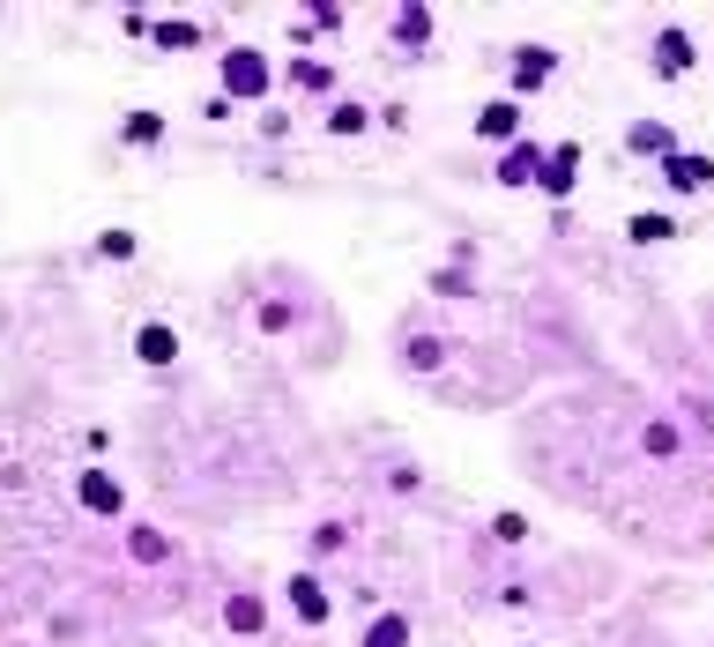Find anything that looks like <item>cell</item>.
Masks as SVG:
<instances>
[{
	"label": "cell",
	"mask_w": 714,
	"mask_h": 647,
	"mask_svg": "<svg viewBox=\"0 0 714 647\" xmlns=\"http://www.w3.org/2000/svg\"><path fill=\"white\" fill-rule=\"evenodd\" d=\"M223 97H268V61L253 53V45H239V53H223Z\"/></svg>",
	"instance_id": "1"
},
{
	"label": "cell",
	"mask_w": 714,
	"mask_h": 647,
	"mask_svg": "<svg viewBox=\"0 0 714 647\" xmlns=\"http://www.w3.org/2000/svg\"><path fill=\"white\" fill-rule=\"evenodd\" d=\"M75 498H83L90 514H120V506H127V492H120V476H112V469H83Z\"/></svg>",
	"instance_id": "2"
},
{
	"label": "cell",
	"mask_w": 714,
	"mask_h": 647,
	"mask_svg": "<svg viewBox=\"0 0 714 647\" xmlns=\"http://www.w3.org/2000/svg\"><path fill=\"white\" fill-rule=\"evenodd\" d=\"M543 164H551V156L536 150V142H514V150L498 156V186H536L543 179Z\"/></svg>",
	"instance_id": "3"
},
{
	"label": "cell",
	"mask_w": 714,
	"mask_h": 647,
	"mask_svg": "<svg viewBox=\"0 0 714 647\" xmlns=\"http://www.w3.org/2000/svg\"><path fill=\"white\" fill-rule=\"evenodd\" d=\"M476 134H484V142H514V134H521V97H492V105L476 112Z\"/></svg>",
	"instance_id": "4"
},
{
	"label": "cell",
	"mask_w": 714,
	"mask_h": 647,
	"mask_svg": "<svg viewBox=\"0 0 714 647\" xmlns=\"http://www.w3.org/2000/svg\"><path fill=\"white\" fill-rule=\"evenodd\" d=\"M551 53H543V45H521V53H514V97L521 90H543V83H551Z\"/></svg>",
	"instance_id": "5"
},
{
	"label": "cell",
	"mask_w": 714,
	"mask_h": 647,
	"mask_svg": "<svg viewBox=\"0 0 714 647\" xmlns=\"http://www.w3.org/2000/svg\"><path fill=\"white\" fill-rule=\"evenodd\" d=\"M134 358H142V365H172V358H179V336H172V328H164V320H150V328H142V336H134Z\"/></svg>",
	"instance_id": "6"
},
{
	"label": "cell",
	"mask_w": 714,
	"mask_h": 647,
	"mask_svg": "<svg viewBox=\"0 0 714 647\" xmlns=\"http://www.w3.org/2000/svg\"><path fill=\"white\" fill-rule=\"evenodd\" d=\"M625 150L662 156V164H670V156H678V142H670V127H662V120H633V127H625Z\"/></svg>",
	"instance_id": "7"
},
{
	"label": "cell",
	"mask_w": 714,
	"mask_h": 647,
	"mask_svg": "<svg viewBox=\"0 0 714 647\" xmlns=\"http://www.w3.org/2000/svg\"><path fill=\"white\" fill-rule=\"evenodd\" d=\"M283 595H290V611L306 617V625H328V588L312 581V573H298V581L283 588Z\"/></svg>",
	"instance_id": "8"
},
{
	"label": "cell",
	"mask_w": 714,
	"mask_h": 647,
	"mask_svg": "<svg viewBox=\"0 0 714 647\" xmlns=\"http://www.w3.org/2000/svg\"><path fill=\"white\" fill-rule=\"evenodd\" d=\"M662 179H670V186H678V194H700V186H714V164H707V156H670V164H662Z\"/></svg>",
	"instance_id": "9"
},
{
	"label": "cell",
	"mask_w": 714,
	"mask_h": 647,
	"mask_svg": "<svg viewBox=\"0 0 714 647\" xmlns=\"http://www.w3.org/2000/svg\"><path fill=\"white\" fill-rule=\"evenodd\" d=\"M573 164H581V150H573V142H559V150H551V164H543V194H551V201H565V194H573Z\"/></svg>",
	"instance_id": "10"
},
{
	"label": "cell",
	"mask_w": 714,
	"mask_h": 647,
	"mask_svg": "<svg viewBox=\"0 0 714 647\" xmlns=\"http://www.w3.org/2000/svg\"><path fill=\"white\" fill-rule=\"evenodd\" d=\"M655 67H662V75H684V67H692V37L662 31V37H655Z\"/></svg>",
	"instance_id": "11"
},
{
	"label": "cell",
	"mask_w": 714,
	"mask_h": 647,
	"mask_svg": "<svg viewBox=\"0 0 714 647\" xmlns=\"http://www.w3.org/2000/svg\"><path fill=\"white\" fill-rule=\"evenodd\" d=\"M625 239H633V246H655V239H678V223H670L662 209H640L633 223H625Z\"/></svg>",
	"instance_id": "12"
},
{
	"label": "cell",
	"mask_w": 714,
	"mask_h": 647,
	"mask_svg": "<svg viewBox=\"0 0 714 647\" xmlns=\"http://www.w3.org/2000/svg\"><path fill=\"white\" fill-rule=\"evenodd\" d=\"M358 647H409V617H403V611L373 617V625H365V640H358Z\"/></svg>",
	"instance_id": "13"
},
{
	"label": "cell",
	"mask_w": 714,
	"mask_h": 647,
	"mask_svg": "<svg viewBox=\"0 0 714 647\" xmlns=\"http://www.w3.org/2000/svg\"><path fill=\"white\" fill-rule=\"evenodd\" d=\"M261 595H231V603H223V625H231V633H261Z\"/></svg>",
	"instance_id": "14"
},
{
	"label": "cell",
	"mask_w": 714,
	"mask_h": 647,
	"mask_svg": "<svg viewBox=\"0 0 714 647\" xmlns=\"http://www.w3.org/2000/svg\"><path fill=\"white\" fill-rule=\"evenodd\" d=\"M127 551L142 558V566H156V558H172V536H156V528H134V536H127Z\"/></svg>",
	"instance_id": "15"
},
{
	"label": "cell",
	"mask_w": 714,
	"mask_h": 647,
	"mask_svg": "<svg viewBox=\"0 0 714 647\" xmlns=\"http://www.w3.org/2000/svg\"><path fill=\"white\" fill-rule=\"evenodd\" d=\"M395 37H403V45H425V37H432V15H425V8H403V15H395Z\"/></svg>",
	"instance_id": "16"
},
{
	"label": "cell",
	"mask_w": 714,
	"mask_h": 647,
	"mask_svg": "<svg viewBox=\"0 0 714 647\" xmlns=\"http://www.w3.org/2000/svg\"><path fill=\"white\" fill-rule=\"evenodd\" d=\"M328 83H336V75L320 61H290V90H328Z\"/></svg>",
	"instance_id": "17"
},
{
	"label": "cell",
	"mask_w": 714,
	"mask_h": 647,
	"mask_svg": "<svg viewBox=\"0 0 714 647\" xmlns=\"http://www.w3.org/2000/svg\"><path fill=\"white\" fill-rule=\"evenodd\" d=\"M365 120H373L365 105H336V112H328V134H365Z\"/></svg>",
	"instance_id": "18"
},
{
	"label": "cell",
	"mask_w": 714,
	"mask_h": 647,
	"mask_svg": "<svg viewBox=\"0 0 714 647\" xmlns=\"http://www.w3.org/2000/svg\"><path fill=\"white\" fill-rule=\"evenodd\" d=\"M120 134H127V142H134V150H150L156 134H164V120H156V112H134V120H127Z\"/></svg>",
	"instance_id": "19"
},
{
	"label": "cell",
	"mask_w": 714,
	"mask_h": 647,
	"mask_svg": "<svg viewBox=\"0 0 714 647\" xmlns=\"http://www.w3.org/2000/svg\"><path fill=\"white\" fill-rule=\"evenodd\" d=\"M97 253H105V261H134V231H105Z\"/></svg>",
	"instance_id": "20"
},
{
	"label": "cell",
	"mask_w": 714,
	"mask_h": 647,
	"mask_svg": "<svg viewBox=\"0 0 714 647\" xmlns=\"http://www.w3.org/2000/svg\"><path fill=\"white\" fill-rule=\"evenodd\" d=\"M194 37H201V31H194V23H164V31H156V45H172V53H187Z\"/></svg>",
	"instance_id": "21"
},
{
	"label": "cell",
	"mask_w": 714,
	"mask_h": 647,
	"mask_svg": "<svg viewBox=\"0 0 714 647\" xmlns=\"http://www.w3.org/2000/svg\"><path fill=\"white\" fill-rule=\"evenodd\" d=\"M492 536H498V544H521L528 522H521V514H492Z\"/></svg>",
	"instance_id": "22"
}]
</instances>
